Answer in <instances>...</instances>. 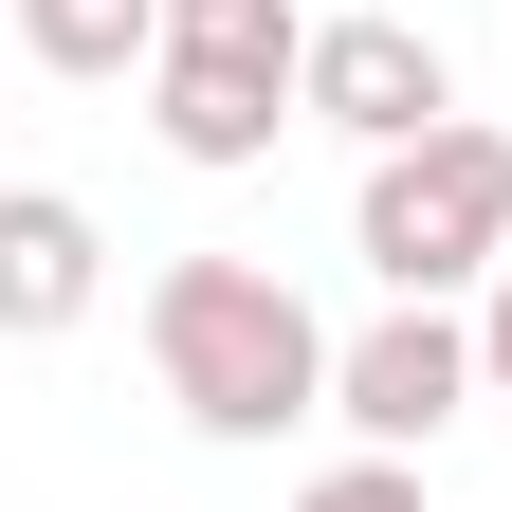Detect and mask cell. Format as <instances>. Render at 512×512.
I'll return each mask as SVG.
<instances>
[{"instance_id": "6da1fadb", "label": "cell", "mask_w": 512, "mask_h": 512, "mask_svg": "<svg viewBox=\"0 0 512 512\" xmlns=\"http://www.w3.org/2000/svg\"><path fill=\"white\" fill-rule=\"evenodd\" d=\"M147 366H165V403L202 421V439H293V421H330V330H311V293L256 275V256H165Z\"/></svg>"}, {"instance_id": "7a4b0ae2", "label": "cell", "mask_w": 512, "mask_h": 512, "mask_svg": "<svg viewBox=\"0 0 512 512\" xmlns=\"http://www.w3.org/2000/svg\"><path fill=\"white\" fill-rule=\"evenodd\" d=\"M348 256L384 293H476L512 256V128H421V147H366V202H348Z\"/></svg>"}, {"instance_id": "3957f363", "label": "cell", "mask_w": 512, "mask_h": 512, "mask_svg": "<svg viewBox=\"0 0 512 512\" xmlns=\"http://www.w3.org/2000/svg\"><path fill=\"white\" fill-rule=\"evenodd\" d=\"M458 403H476V330H458L439 293H384L366 330L330 348V421L366 439V458H421V439L458 421Z\"/></svg>"}, {"instance_id": "277c9868", "label": "cell", "mask_w": 512, "mask_h": 512, "mask_svg": "<svg viewBox=\"0 0 512 512\" xmlns=\"http://www.w3.org/2000/svg\"><path fill=\"white\" fill-rule=\"evenodd\" d=\"M311 128H348V147H421V128H458L439 37H421V19H311Z\"/></svg>"}, {"instance_id": "5b68a950", "label": "cell", "mask_w": 512, "mask_h": 512, "mask_svg": "<svg viewBox=\"0 0 512 512\" xmlns=\"http://www.w3.org/2000/svg\"><path fill=\"white\" fill-rule=\"evenodd\" d=\"M92 293H110V238L74 183H0V330L55 348V330H92Z\"/></svg>"}, {"instance_id": "8992f818", "label": "cell", "mask_w": 512, "mask_h": 512, "mask_svg": "<svg viewBox=\"0 0 512 512\" xmlns=\"http://www.w3.org/2000/svg\"><path fill=\"white\" fill-rule=\"evenodd\" d=\"M311 92L293 74H220V55H147V128L183 165H275V128H293Z\"/></svg>"}, {"instance_id": "52a82bcc", "label": "cell", "mask_w": 512, "mask_h": 512, "mask_svg": "<svg viewBox=\"0 0 512 512\" xmlns=\"http://www.w3.org/2000/svg\"><path fill=\"white\" fill-rule=\"evenodd\" d=\"M19 55H37V74H74V92H110V74H147V55H165V0H19Z\"/></svg>"}, {"instance_id": "ba28073f", "label": "cell", "mask_w": 512, "mask_h": 512, "mask_svg": "<svg viewBox=\"0 0 512 512\" xmlns=\"http://www.w3.org/2000/svg\"><path fill=\"white\" fill-rule=\"evenodd\" d=\"M165 55H220V74H293L311 92V0H165Z\"/></svg>"}, {"instance_id": "9c48e42d", "label": "cell", "mask_w": 512, "mask_h": 512, "mask_svg": "<svg viewBox=\"0 0 512 512\" xmlns=\"http://www.w3.org/2000/svg\"><path fill=\"white\" fill-rule=\"evenodd\" d=\"M293 512H421V458H330Z\"/></svg>"}, {"instance_id": "30bf717a", "label": "cell", "mask_w": 512, "mask_h": 512, "mask_svg": "<svg viewBox=\"0 0 512 512\" xmlns=\"http://www.w3.org/2000/svg\"><path fill=\"white\" fill-rule=\"evenodd\" d=\"M476 384L512 403V256H494V311H476Z\"/></svg>"}]
</instances>
